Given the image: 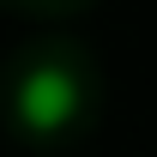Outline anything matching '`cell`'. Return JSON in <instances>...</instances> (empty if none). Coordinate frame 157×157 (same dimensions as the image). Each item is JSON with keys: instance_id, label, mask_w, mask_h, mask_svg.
Listing matches in <instances>:
<instances>
[{"instance_id": "obj_1", "label": "cell", "mask_w": 157, "mask_h": 157, "mask_svg": "<svg viewBox=\"0 0 157 157\" xmlns=\"http://www.w3.org/2000/svg\"><path fill=\"white\" fill-rule=\"evenodd\" d=\"M73 109H78V91H73V78L60 73V67H36V73L18 85V121H24V127H36V133L67 127Z\"/></svg>"}]
</instances>
